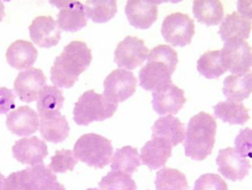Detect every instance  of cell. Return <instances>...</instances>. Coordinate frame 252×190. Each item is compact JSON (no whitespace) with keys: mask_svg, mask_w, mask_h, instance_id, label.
Segmentation results:
<instances>
[{"mask_svg":"<svg viewBox=\"0 0 252 190\" xmlns=\"http://www.w3.org/2000/svg\"><path fill=\"white\" fill-rule=\"evenodd\" d=\"M91 50L84 42L72 41L64 46L50 70V80L56 87L70 88L79 76L89 66Z\"/></svg>","mask_w":252,"mask_h":190,"instance_id":"6da1fadb","label":"cell"},{"mask_svg":"<svg viewBox=\"0 0 252 190\" xmlns=\"http://www.w3.org/2000/svg\"><path fill=\"white\" fill-rule=\"evenodd\" d=\"M217 123L210 114L201 111L188 124L183 144L185 155L201 161L211 154L215 142Z\"/></svg>","mask_w":252,"mask_h":190,"instance_id":"7a4b0ae2","label":"cell"},{"mask_svg":"<svg viewBox=\"0 0 252 190\" xmlns=\"http://www.w3.org/2000/svg\"><path fill=\"white\" fill-rule=\"evenodd\" d=\"M113 152L111 140L94 133L82 135L73 147L76 159L95 168L102 169L110 163Z\"/></svg>","mask_w":252,"mask_h":190,"instance_id":"3957f363","label":"cell"},{"mask_svg":"<svg viewBox=\"0 0 252 190\" xmlns=\"http://www.w3.org/2000/svg\"><path fill=\"white\" fill-rule=\"evenodd\" d=\"M118 106L103 95L94 90L84 92L75 103L73 120L80 126H88L94 121H102L113 116Z\"/></svg>","mask_w":252,"mask_h":190,"instance_id":"277c9868","label":"cell"},{"mask_svg":"<svg viewBox=\"0 0 252 190\" xmlns=\"http://www.w3.org/2000/svg\"><path fill=\"white\" fill-rule=\"evenodd\" d=\"M194 20L187 14L172 13L164 19L161 33L167 43L183 47L190 44L195 33Z\"/></svg>","mask_w":252,"mask_h":190,"instance_id":"5b68a950","label":"cell"},{"mask_svg":"<svg viewBox=\"0 0 252 190\" xmlns=\"http://www.w3.org/2000/svg\"><path fill=\"white\" fill-rule=\"evenodd\" d=\"M137 80L133 73L123 69H116L107 76L103 82V95L108 100L123 102L134 94Z\"/></svg>","mask_w":252,"mask_h":190,"instance_id":"8992f818","label":"cell"},{"mask_svg":"<svg viewBox=\"0 0 252 190\" xmlns=\"http://www.w3.org/2000/svg\"><path fill=\"white\" fill-rule=\"evenodd\" d=\"M229 70L233 75H243L248 73L252 64V48L242 39L224 42L220 50Z\"/></svg>","mask_w":252,"mask_h":190,"instance_id":"52a82bcc","label":"cell"},{"mask_svg":"<svg viewBox=\"0 0 252 190\" xmlns=\"http://www.w3.org/2000/svg\"><path fill=\"white\" fill-rule=\"evenodd\" d=\"M148 52L143 40L128 35L118 44L114 61L120 68L133 70L142 64Z\"/></svg>","mask_w":252,"mask_h":190,"instance_id":"ba28073f","label":"cell"},{"mask_svg":"<svg viewBox=\"0 0 252 190\" xmlns=\"http://www.w3.org/2000/svg\"><path fill=\"white\" fill-rule=\"evenodd\" d=\"M60 9L57 14V23L60 29L74 32L86 26L88 18L84 5L76 0H50Z\"/></svg>","mask_w":252,"mask_h":190,"instance_id":"9c48e42d","label":"cell"},{"mask_svg":"<svg viewBox=\"0 0 252 190\" xmlns=\"http://www.w3.org/2000/svg\"><path fill=\"white\" fill-rule=\"evenodd\" d=\"M216 161L218 171L233 182L244 179L251 167L250 160L240 156L232 147L220 150Z\"/></svg>","mask_w":252,"mask_h":190,"instance_id":"30bf717a","label":"cell"},{"mask_svg":"<svg viewBox=\"0 0 252 190\" xmlns=\"http://www.w3.org/2000/svg\"><path fill=\"white\" fill-rule=\"evenodd\" d=\"M184 91L174 84H167L152 93L151 103L159 115H176L186 102Z\"/></svg>","mask_w":252,"mask_h":190,"instance_id":"8fae6325","label":"cell"},{"mask_svg":"<svg viewBox=\"0 0 252 190\" xmlns=\"http://www.w3.org/2000/svg\"><path fill=\"white\" fill-rule=\"evenodd\" d=\"M46 81L41 69L31 67L18 73L14 83V90L21 100L31 103L37 99Z\"/></svg>","mask_w":252,"mask_h":190,"instance_id":"7c38bea8","label":"cell"},{"mask_svg":"<svg viewBox=\"0 0 252 190\" xmlns=\"http://www.w3.org/2000/svg\"><path fill=\"white\" fill-rule=\"evenodd\" d=\"M28 29L31 39L40 48L56 46L61 38L58 24L50 16H37Z\"/></svg>","mask_w":252,"mask_h":190,"instance_id":"4fadbf2b","label":"cell"},{"mask_svg":"<svg viewBox=\"0 0 252 190\" xmlns=\"http://www.w3.org/2000/svg\"><path fill=\"white\" fill-rule=\"evenodd\" d=\"M157 1L128 0L125 8L129 23L136 29H148L158 19Z\"/></svg>","mask_w":252,"mask_h":190,"instance_id":"5bb4252c","label":"cell"},{"mask_svg":"<svg viewBox=\"0 0 252 190\" xmlns=\"http://www.w3.org/2000/svg\"><path fill=\"white\" fill-rule=\"evenodd\" d=\"M12 152L17 161L31 166L43 163V159L48 155L46 144L35 136L16 141Z\"/></svg>","mask_w":252,"mask_h":190,"instance_id":"9a60e30c","label":"cell"},{"mask_svg":"<svg viewBox=\"0 0 252 190\" xmlns=\"http://www.w3.org/2000/svg\"><path fill=\"white\" fill-rule=\"evenodd\" d=\"M6 125L12 133L18 136H29L39 126L36 112L27 105L21 106L6 115Z\"/></svg>","mask_w":252,"mask_h":190,"instance_id":"2e32d148","label":"cell"},{"mask_svg":"<svg viewBox=\"0 0 252 190\" xmlns=\"http://www.w3.org/2000/svg\"><path fill=\"white\" fill-rule=\"evenodd\" d=\"M173 72L164 64L158 62H147L139 72V86L147 91H155L172 83Z\"/></svg>","mask_w":252,"mask_h":190,"instance_id":"e0dca14e","label":"cell"},{"mask_svg":"<svg viewBox=\"0 0 252 190\" xmlns=\"http://www.w3.org/2000/svg\"><path fill=\"white\" fill-rule=\"evenodd\" d=\"M172 145L165 140L152 138L141 149L142 163L151 170H156L164 166L171 156Z\"/></svg>","mask_w":252,"mask_h":190,"instance_id":"ac0fdd59","label":"cell"},{"mask_svg":"<svg viewBox=\"0 0 252 190\" xmlns=\"http://www.w3.org/2000/svg\"><path fill=\"white\" fill-rule=\"evenodd\" d=\"M5 56L7 63L12 67L21 70L28 68L34 64L38 51L32 42L19 39L10 44Z\"/></svg>","mask_w":252,"mask_h":190,"instance_id":"d6986e66","label":"cell"},{"mask_svg":"<svg viewBox=\"0 0 252 190\" xmlns=\"http://www.w3.org/2000/svg\"><path fill=\"white\" fill-rule=\"evenodd\" d=\"M152 130V138L163 139L172 146L182 143L185 136L184 124L171 115L159 117L155 121Z\"/></svg>","mask_w":252,"mask_h":190,"instance_id":"ffe728a7","label":"cell"},{"mask_svg":"<svg viewBox=\"0 0 252 190\" xmlns=\"http://www.w3.org/2000/svg\"><path fill=\"white\" fill-rule=\"evenodd\" d=\"M251 20L234 11L227 14L219 27L218 33L224 42L249 38L251 30Z\"/></svg>","mask_w":252,"mask_h":190,"instance_id":"44dd1931","label":"cell"},{"mask_svg":"<svg viewBox=\"0 0 252 190\" xmlns=\"http://www.w3.org/2000/svg\"><path fill=\"white\" fill-rule=\"evenodd\" d=\"M36 103L40 119L52 118L60 113L64 97L57 87L44 86L40 91Z\"/></svg>","mask_w":252,"mask_h":190,"instance_id":"7402d4cb","label":"cell"},{"mask_svg":"<svg viewBox=\"0 0 252 190\" xmlns=\"http://www.w3.org/2000/svg\"><path fill=\"white\" fill-rule=\"evenodd\" d=\"M222 91L227 100L241 102L252 91V72L243 75H229L223 82Z\"/></svg>","mask_w":252,"mask_h":190,"instance_id":"603a6c76","label":"cell"},{"mask_svg":"<svg viewBox=\"0 0 252 190\" xmlns=\"http://www.w3.org/2000/svg\"><path fill=\"white\" fill-rule=\"evenodd\" d=\"M192 13L198 22L209 27L220 24L224 10L220 0H197L193 2Z\"/></svg>","mask_w":252,"mask_h":190,"instance_id":"cb8c5ba5","label":"cell"},{"mask_svg":"<svg viewBox=\"0 0 252 190\" xmlns=\"http://www.w3.org/2000/svg\"><path fill=\"white\" fill-rule=\"evenodd\" d=\"M213 108L217 118L231 125H244L250 118L249 110L241 102L220 101Z\"/></svg>","mask_w":252,"mask_h":190,"instance_id":"d4e9b609","label":"cell"},{"mask_svg":"<svg viewBox=\"0 0 252 190\" xmlns=\"http://www.w3.org/2000/svg\"><path fill=\"white\" fill-rule=\"evenodd\" d=\"M39 131L43 138L55 144L68 136L70 127L65 116L60 113L50 119H40Z\"/></svg>","mask_w":252,"mask_h":190,"instance_id":"484cf974","label":"cell"},{"mask_svg":"<svg viewBox=\"0 0 252 190\" xmlns=\"http://www.w3.org/2000/svg\"><path fill=\"white\" fill-rule=\"evenodd\" d=\"M197 69L208 79L218 78L224 74L227 68L221 50L205 52L197 61Z\"/></svg>","mask_w":252,"mask_h":190,"instance_id":"4316f807","label":"cell"},{"mask_svg":"<svg viewBox=\"0 0 252 190\" xmlns=\"http://www.w3.org/2000/svg\"><path fill=\"white\" fill-rule=\"evenodd\" d=\"M140 156L137 149L125 146L117 149L112 158L111 171H120L131 175L140 166Z\"/></svg>","mask_w":252,"mask_h":190,"instance_id":"83f0119b","label":"cell"},{"mask_svg":"<svg viewBox=\"0 0 252 190\" xmlns=\"http://www.w3.org/2000/svg\"><path fill=\"white\" fill-rule=\"evenodd\" d=\"M156 190H188L185 175L176 169L164 168L158 171L155 181Z\"/></svg>","mask_w":252,"mask_h":190,"instance_id":"f1b7e54d","label":"cell"},{"mask_svg":"<svg viewBox=\"0 0 252 190\" xmlns=\"http://www.w3.org/2000/svg\"><path fill=\"white\" fill-rule=\"evenodd\" d=\"M84 7L87 18L94 23H103L115 16L117 2L115 0H87Z\"/></svg>","mask_w":252,"mask_h":190,"instance_id":"f546056e","label":"cell"},{"mask_svg":"<svg viewBox=\"0 0 252 190\" xmlns=\"http://www.w3.org/2000/svg\"><path fill=\"white\" fill-rule=\"evenodd\" d=\"M32 190H45L57 181V176L43 163L26 167Z\"/></svg>","mask_w":252,"mask_h":190,"instance_id":"4dcf8cb0","label":"cell"},{"mask_svg":"<svg viewBox=\"0 0 252 190\" xmlns=\"http://www.w3.org/2000/svg\"><path fill=\"white\" fill-rule=\"evenodd\" d=\"M98 186L103 190H136L131 175L120 171H110L102 177Z\"/></svg>","mask_w":252,"mask_h":190,"instance_id":"1f68e13d","label":"cell"},{"mask_svg":"<svg viewBox=\"0 0 252 190\" xmlns=\"http://www.w3.org/2000/svg\"><path fill=\"white\" fill-rule=\"evenodd\" d=\"M158 62L166 65L173 73L178 63L177 52L170 45L159 44L151 51L147 56V62Z\"/></svg>","mask_w":252,"mask_h":190,"instance_id":"d6a6232c","label":"cell"},{"mask_svg":"<svg viewBox=\"0 0 252 190\" xmlns=\"http://www.w3.org/2000/svg\"><path fill=\"white\" fill-rule=\"evenodd\" d=\"M51 160L48 167L55 173H63L67 170L72 171L78 162L72 151L64 149L56 150Z\"/></svg>","mask_w":252,"mask_h":190,"instance_id":"836d02e7","label":"cell"},{"mask_svg":"<svg viewBox=\"0 0 252 190\" xmlns=\"http://www.w3.org/2000/svg\"><path fill=\"white\" fill-rule=\"evenodd\" d=\"M193 190H228L224 180L218 174L206 173L195 182Z\"/></svg>","mask_w":252,"mask_h":190,"instance_id":"e575fe53","label":"cell"},{"mask_svg":"<svg viewBox=\"0 0 252 190\" xmlns=\"http://www.w3.org/2000/svg\"><path fill=\"white\" fill-rule=\"evenodd\" d=\"M4 190H32L26 169L11 173L4 180Z\"/></svg>","mask_w":252,"mask_h":190,"instance_id":"d590c367","label":"cell"},{"mask_svg":"<svg viewBox=\"0 0 252 190\" xmlns=\"http://www.w3.org/2000/svg\"><path fill=\"white\" fill-rule=\"evenodd\" d=\"M252 130L247 127L241 129L235 139V150L241 157L251 158Z\"/></svg>","mask_w":252,"mask_h":190,"instance_id":"8d00e7d4","label":"cell"},{"mask_svg":"<svg viewBox=\"0 0 252 190\" xmlns=\"http://www.w3.org/2000/svg\"><path fill=\"white\" fill-rule=\"evenodd\" d=\"M15 95L12 90L0 87V114H6L15 107Z\"/></svg>","mask_w":252,"mask_h":190,"instance_id":"74e56055","label":"cell"},{"mask_svg":"<svg viewBox=\"0 0 252 190\" xmlns=\"http://www.w3.org/2000/svg\"><path fill=\"white\" fill-rule=\"evenodd\" d=\"M237 10L242 16L252 19V0H238Z\"/></svg>","mask_w":252,"mask_h":190,"instance_id":"f35d334b","label":"cell"},{"mask_svg":"<svg viewBox=\"0 0 252 190\" xmlns=\"http://www.w3.org/2000/svg\"><path fill=\"white\" fill-rule=\"evenodd\" d=\"M45 190H66L64 186L56 181Z\"/></svg>","mask_w":252,"mask_h":190,"instance_id":"ab89813d","label":"cell"},{"mask_svg":"<svg viewBox=\"0 0 252 190\" xmlns=\"http://www.w3.org/2000/svg\"><path fill=\"white\" fill-rule=\"evenodd\" d=\"M4 8V4L1 0H0V22L2 20L3 17L5 16Z\"/></svg>","mask_w":252,"mask_h":190,"instance_id":"60d3db41","label":"cell"},{"mask_svg":"<svg viewBox=\"0 0 252 190\" xmlns=\"http://www.w3.org/2000/svg\"><path fill=\"white\" fill-rule=\"evenodd\" d=\"M4 180V176L0 172V190H4L3 185Z\"/></svg>","mask_w":252,"mask_h":190,"instance_id":"b9f144b4","label":"cell"},{"mask_svg":"<svg viewBox=\"0 0 252 190\" xmlns=\"http://www.w3.org/2000/svg\"><path fill=\"white\" fill-rule=\"evenodd\" d=\"M86 190H99L96 188H89V189H87Z\"/></svg>","mask_w":252,"mask_h":190,"instance_id":"7bdbcfd3","label":"cell"}]
</instances>
